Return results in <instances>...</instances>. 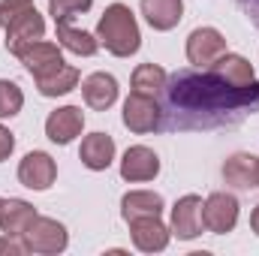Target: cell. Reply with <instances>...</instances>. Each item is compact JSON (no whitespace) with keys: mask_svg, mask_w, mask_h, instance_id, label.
Here are the masks:
<instances>
[{"mask_svg":"<svg viewBox=\"0 0 259 256\" xmlns=\"http://www.w3.org/2000/svg\"><path fill=\"white\" fill-rule=\"evenodd\" d=\"M172 127L202 130L223 124L232 112H244L259 100V81L232 84L211 66L181 69L166 81Z\"/></svg>","mask_w":259,"mask_h":256,"instance_id":"1","label":"cell"},{"mask_svg":"<svg viewBox=\"0 0 259 256\" xmlns=\"http://www.w3.org/2000/svg\"><path fill=\"white\" fill-rule=\"evenodd\" d=\"M97 39L115 58H130L142 46V30L127 3H109L97 21Z\"/></svg>","mask_w":259,"mask_h":256,"instance_id":"2","label":"cell"},{"mask_svg":"<svg viewBox=\"0 0 259 256\" xmlns=\"http://www.w3.org/2000/svg\"><path fill=\"white\" fill-rule=\"evenodd\" d=\"M27 241V250L30 253H46V256H55V253H64L66 244H69V232L61 220L55 217H33V223L27 226V232L21 235Z\"/></svg>","mask_w":259,"mask_h":256,"instance_id":"3","label":"cell"},{"mask_svg":"<svg viewBox=\"0 0 259 256\" xmlns=\"http://www.w3.org/2000/svg\"><path fill=\"white\" fill-rule=\"evenodd\" d=\"M121 118H124V127L130 133H139V136L163 127V109H160L157 97H145V94H136V91L124 100V115Z\"/></svg>","mask_w":259,"mask_h":256,"instance_id":"4","label":"cell"},{"mask_svg":"<svg viewBox=\"0 0 259 256\" xmlns=\"http://www.w3.org/2000/svg\"><path fill=\"white\" fill-rule=\"evenodd\" d=\"M42 36H46V21H42V15L36 12V6L6 24V49H9V55H15V58H21V55H24L33 42H39Z\"/></svg>","mask_w":259,"mask_h":256,"instance_id":"5","label":"cell"},{"mask_svg":"<svg viewBox=\"0 0 259 256\" xmlns=\"http://www.w3.org/2000/svg\"><path fill=\"white\" fill-rule=\"evenodd\" d=\"M202 223L214 235H226L238 223V199L232 193H211L202 202Z\"/></svg>","mask_w":259,"mask_h":256,"instance_id":"6","label":"cell"},{"mask_svg":"<svg viewBox=\"0 0 259 256\" xmlns=\"http://www.w3.org/2000/svg\"><path fill=\"white\" fill-rule=\"evenodd\" d=\"M55 178H58V163H55V157L52 154H46V151H30V154H24V160L18 163V181L27 187V190H49L52 184H55Z\"/></svg>","mask_w":259,"mask_h":256,"instance_id":"7","label":"cell"},{"mask_svg":"<svg viewBox=\"0 0 259 256\" xmlns=\"http://www.w3.org/2000/svg\"><path fill=\"white\" fill-rule=\"evenodd\" d=\"M172 235H178L181 241H193L202 235L205 223H202V196L187 193L172 205Z\"/></svg>","mask_w":259,"mask_h":256,"instance_id":"8","label":"cell"},{"mask_svg":"<svg viewBox=\"0 0 259 256\" xmlns=\"http://www.w3.org/2000/svg\"><path fill=\"white\" fill-rule=\"evenodd\" d=\"M220 55H226V36L217 27H196L187 36V61L193 66H211Z\"/></svg>","mask_w":259,"mask_h":256,"instance_id":"9","label":"cell"},{"mask_svg":"<svg viewBox=\"0 0 259 256\" xmlns=\"http://www.w3.org/2000/svg\"><path fill=\"white\" fill-rule=\"evenodd\" d=\"M160 175V157L154 154V148L148 145H133L124 151L121 160V178L130 184H142V181H154Z\"/></svg>","mask_w":259,"mask_h":256,"instance_id":"10","label":"cell"},{"mask_svg":"<svg viewBox=\"0 0 259 256\" xmlns=\"http://www.w3.org/2000/svg\"><path fill=\"white\" fill-rule=\"evenodd\" d=\"M130 238L142 253H160L169 247L172 229L160 217H136L130 220Z\"/></svg>","mask_w":259,"mask_h":256,"instance_id":"11","label":"cell"},{"mask_svg":"<svg viewBox=\"0 0 259 256\" xmlns=\"http://www.w3.org/2000/svg\"><path fill=\"white\" fill-rule=\"evenodd\" d=\"M24 69L33 75V78H42V75H52L64 66V55H61V42H49V39H39L33 42L21 58H18Z\"/></svg>","mask_w":259,"mask_h":256,"instance_id":"12","label":"cell"},{"mask_svg":"<svg viewBox=\"0 0 259 256\" xmlns=\"http://www.w3.org/2000/svg\"><path fill=\"white\" fill-rule=\"evenodd\" d=\"M84 130V112L78 106H61L46 118V136L55 145H69Z\"/></svg>","mask_w":259,"mask_h":256,"instance_id":"13","label":"cell"},{"mask_svg":"<svg viewBox=\"0 0 259 256\" xmlns=\"http://www.w3.org/2000/svg\"><path fill=\"white\" fill-rule=\"evenodd\" d=\"M81 97L91 109L106 112L118 103V78L112 72H91L81 81Z\"/></svg>","mask_w":259,"mask_h":256,"instance_id":"14","label":"cell"},{"mask_svg":"<svg viewBox=\"0 0 259 256\" xmlns=\"http://www.w3.org/2000/svg\"><path fill=\"white\" fill-rule=\"evenodd\" d=\"M78 160L91 169V172H103L112 166L115 160V139L109 133H91L81 139V148H78Z\"/></svg>","mask_w":259,"mask_h":256,"instance_id":"15","label":"cell"},{"mask_svg":"<svg viewBox=\"0 0 259 256\" xmlns=\"http://www.w3.org/2000/svg\"><path fill=\"white\" fill-rule=\"evenodd\" d=\"M36 208L24 199H0V232L6 235H24L33 223Z\"/></svg>","mask_w":259,"mask_h":256,"instance_id":"16","label":"cell"},{"mask_svg":"<svg viewBox=\"0 0 259 256\" xmlns=\"http://www.w3.org/2000/svg\"><path fill=\"white\" fill-rule=\"evenodd\" d=\"M142 15L154 30H172L184 18V0H142Z\"/></svg>","mask_w":259,"mask_h":256,"instance_id":"17","label":"cell"},{"mask_svg":"<svg viewBox=\"0 0 259 256\" xmlns=\"http://www.w3.org/2000/svg\"><path fill=\"white\" fill-rule=\"evenodd\" d=\"M163 208H166L163 196L154 193V190H130L121 199V217L127 223L136 220V217H160Z\"/></svg>","mask_w":259,"mask_h":256,"instance_id":"18","label":"cell"},{"mask_svg":"<svg viewBox=\"0 0 259 256\" xmlns=\"http://www.w3.org/2000/svg\"><path fill=\"white\" fill-rule=\"evenodd\" d=\"M223 178H226V184H232L238 190L256 187V157L253 154H232L223 163Z\"/></svg>","mask_w":259,"mask_h":256,"instance_id":"19","label":"cell"},{"mask_svg":"<svg viewBox=\"0 0 259 256\" xmlns=\"http://www.w3.org/2000/svg\"><path fill=\"white\" fill-rule=\"evenodd\" d=\"M55 30H58L61 49L78 55V58H91V55H97V49H100V39H97L94 33H88V30H78V27H72V24H55Z\"/></svg>","mask_w":259,"mask_h":256,"instance_id":"20","label":"cell"},{"mask_svg":"<svg viewBox=\"0 0 259 256\" xmlns=\"http://www.w3.org/2000/svg\"><path fill=\"white\" fill-rule=\"evenodd\" d=\"M214 72H220L226 81H232V84H250V81H256V72H253V64L244 58V55H220L214 64H211Z\"/></svg>","mask_w":259,"mask_h":256,"instance_id":"21","label":"cell"},{"mask_svg":"<svg viewBox=\"0 0 259 256\" xmlns=\"http://www.w3.org/2000/svg\"><path fill=\"white\" fill-rule=\"evenodd\" d=\"M78 69L75 66L64 64L58 72H52V75H42V78H33L36 81V91L42 94V97H66L69 91H75L78 88Z\"/></svg>","mask_w":259,"mask_h":256,"instance_id":"22","label":"cell"},{"mask_svg":"<svg viewBox=\"0 0 259 256\" xmlns=\"http://www.w3.org/2000/svg\"><path fill=\"white\" fill-rule=\"evenodd\" d=\"M166 81H169L166 69L157 66V64H139L133 69V91H136V94L157 97V94L166 91Z\"/></svg>","mask_w":259,"mask_h":256,"instance_id":"23","label":"cell"},{"mask_svg":"<svg viewBox=\"0 0 259 256\" xmlns=\"http://www.w3.org/2000/svg\"><path fill=\"white\" fill-rule=\"evenodd\" d=\"M91 6L94 0H49V15L55 18V24H72Z\"/></svg>","mask_w":259,"mask_h":256,"instance_id":"24","label":"cell"},{"mask_svg":"<svg viewBox=\"0 0 259 256\" xmlns=\"http://www.w3.org/2000/svg\"><path fill=\"white\" fill-rule=\"evenodd\" d=\"M24 106V94L15 81L0 78V118H15Z\"/></svg>","mask_w":259,"mask_h":256,"instance_id":"25","label":"cell"},{"mask_svg":"<svg viewBox=\"0 0 259 256\" xmlns=\"http://www.w3.org/2000/svg\"><path fill=\"white\" fill-rule=\"evenodd\" d=\"M27 9H33V0H0V24L6 27L9 21H15Z\"/></svg>","mask_w":259,"mask_h":256,"instance_id":"26","label":"cell"},{"mask_svg":"<svg viewBox=\"0 0 259 256\" xmlns=\"http://www.w3.org/2000/svg\"><path fill=\"white\" fill-rule=\"evenodd\" d=\"M27 253V241L21 235H0V256H24Z\"/></svg>","mask_w":259,"mask_h":256,"instance_id":"27","label":"cell"},{"mask_svg":"<svg viewBox=\"0 0 259 256\" xmlns=\"http://www.w3.org/2000/svg\"><path fill=\"white\" fill-rule=\"evenodd\" d=\"M12 151H15V136L0 124V163H3V160H9V154H12Z\"/></svg>","mask_w":259,"mask_h":256,"instance_id":"28","label":"cell"},{"mask_svg":"<svg viewBox=\"0 0 259 256\" xmlns=\"http://www.w3.org/2000/svg\"><path fill=\"white\" fill-rule=\"evenodd\" d=\"M244 12H247V18H253V24L259 27V0H235Z\"/></svg>","mask_w":259,"mask_h":256,"instance_id":"29","label":"cell"},{"mask_svg":"<svg viewBox=\"0 0 259 256\" xmlns=\"http://www.w3.org/2000/svg\"><path fill=\"white\" fill-rule=\"evenodd\" d=\"M250 229H253V232L259 235V205L253 208V214H250Z\"/></svg>","mask_w":259,"mask_h":256,"instance_id":"30","label":"cell"},{"mask_svg":"<svg viewBox=\"0 0 259 256\" xmlns=\"http://www.w3.org/2000/svg\"><path fill=\"white\" fill-rule=\"evenodd\" d=\"M256 187H259V157H256Z\"/></svg>","mask_w":259,"mask_h":256,"instance_id":"31","label":"cell"},{"mask_svg":"<svg viewBox=\"0 0 259 256\" xmlns=\"http://www.w3.org/2000/svg\"><path fill=\"white\" fill-rule=\"evenodd\" d=\"M0 27H3V24H0Z\"/></svg>","mask_w":259,"mask_h":256,"instance_id":"32","label":"cell"},{"mask_svg":"<svg viewBox=\"0 0 259 256\" xmlns=\"http://www.w3.org/2000/svg\"><path fill=\"white\" fill-rule=\"evenodd\" d=\"M256 103H259V100H256Z\"/></svg>","mask_w":259,"mask_h":256,"instance_id":"33","label":"cell"}]
</instances>
